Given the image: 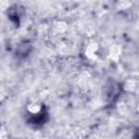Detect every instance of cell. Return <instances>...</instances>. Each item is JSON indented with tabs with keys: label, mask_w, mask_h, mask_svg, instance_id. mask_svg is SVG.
<instances>
[{
	"label": "cell",
	"mask_w": 139,
	"mask_h": 139,
	"mask_svg": "<svg viewBox=\"0 0 139 139\" xmlns=\"http://www.w3.org/2000/svg\"><path fill=\"white\" fill-rule=\"evenodd\" d=\"M39 110H40V107H39L38 104H31V106L28 107V111L32 113H37Z\"/></svg>",
	"instance_id": "obj_1"
}]
</instances>
